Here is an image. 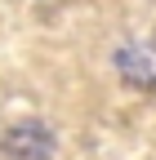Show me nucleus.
Segmentation results:
<instances>
[{
    "label": "nucleus",
    "mask_w": 156,
    "mask_h": 160,
    "mask_svg": "<svg viewBox=\"0 0 156 160\" xmlns=\"http://www.w3.org/2000/svg\"><path fill=\"white\" fill-rule=\"evenodd\" d=\"M0 147H5V160H54L58 138L45 120H18V125H9Z\"/></svg>",
    "instance_id": "f257e3e1"
},
{
    "label": "nucleus",
    "mask_w": 156,
    "mask_h": 160,
    "mask_svg": "<svg viewBox=\"0 0 156 160\" xmlns=\"http://www.w3.org/2000/svg\"><path fill=\"white\" fill-rule=\"evenodd\" d=\"M125 80H134L138 89H156V49H121L116 58Z\"/></svg>",
    "instance_id": "f03ea898"
}]
</instances>
